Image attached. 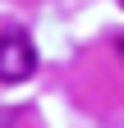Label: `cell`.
Returning a JSON list of instances; mask_svg holds the SVG:
<instances>
[{
    "mask_svg": "<svg viewBox=\"0 0 124 128\" xmlns=\"http://www.w3.org/2000/svg\"><path fill=\"white\" fill-rule=\"evenodd\" d=\"M115 55L124 60V32H119V37H115Z\"/></svg>",
    "mask_w": 124,
    "mask_h": 128,
    "instance_id": "7a4b0ae2",
    "label": "cell"
},
{
    "mask_svg": "<svg viewBox=\"0 0 124 128\" xmlns=\"http://www.w3.org/2000/svg\"><path fill=\"white\" fill-rule=\"evenodd\" d=\"M37 69V50H32V41H28V32L23 28H5L0 32V82H28Z\"/></svg>",
    "mask_w": 124,
    "mask_h": 128,
    "instance_id": "6da1fadb",
    "label": "cell"
},
{
    "mask_svg": "<svg viewBox=\"0 0 124 128\" xmlns=\"http://www.w3.org/2000/svg\"><path fill=\"white\" fill-rule=\"evenodd\" d=\"M119 5H124V0H119Z\"/></svg>",
    "mask_w": 124,
    "mask_h": 128,
    "instance_id": "3957f363",
    "label": "cell"
}]
</instances>
